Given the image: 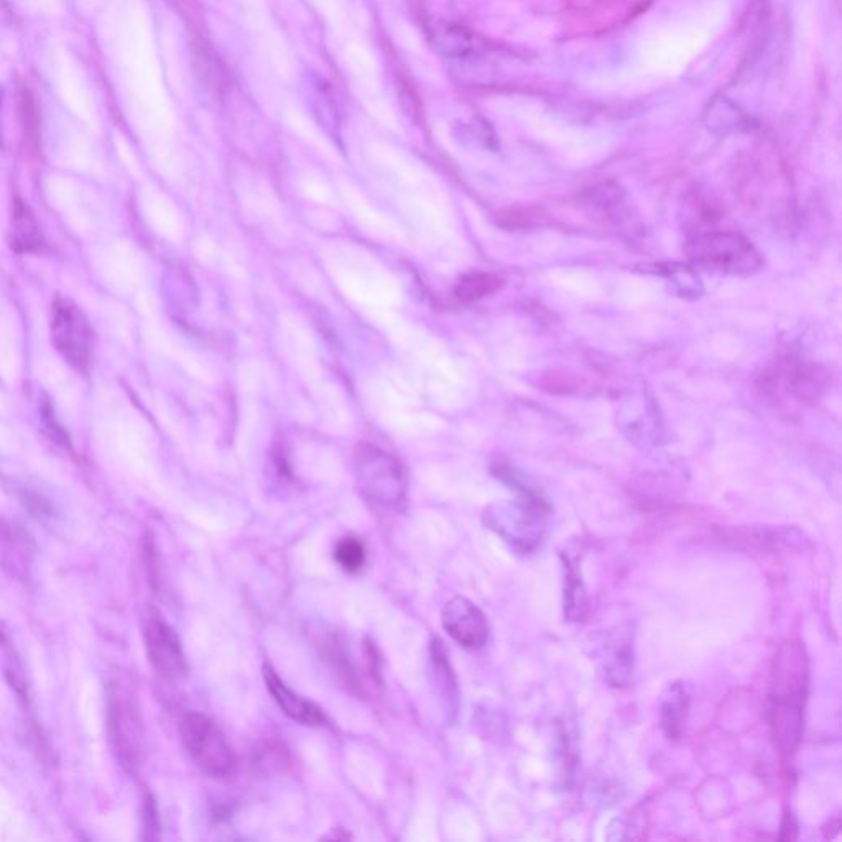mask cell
<instances>
[{"instance_id":"ba28073f","label":"cell","mask_w":842,"mask_h":842,"mask_svg":"<svg viewBox=\"0 0 842 842\" xmlns=\"http://www.w3.org/2000/svg\"><path fill=\"white\" fill-rule=\"evenodd\" d=\"M144 639L150 665L158 675L167 680H178L186 675L188 662L180 635L158 612H152L145 620Z\"/></svg>"},{"instance_id":"cb8c5ba5","label":"cell","mask_w":842,"mask_h":842,"mask_svg":"<svg viewBox=\"0 0 842 842\" xmlns=\"http://www.w3.org/2000/svg\"><path fill=\"white\" fill-rule=\"evenodd\" d=\"M43 413V420H45V425L48 426V430L51 431V438L53 441H56L58 445L63 446H70V440H68V435H66L63 428H61L58 423H56L55 415H53V410H51L50 405H45L42 408Z\"/></svg>"},{"instance_id":"d6986e66","label":"cell","mask_w":842,"mask_h":842,"mask_svg":"<svg viewBox=\"0 0 842 842\" xmlns=\"http://www.w3.org/2000/svg\"><path fill=\"white\" fill-rule=\"evenodd\" d=\"M433 42L443 55L451 58H464L474 50V38L459 25L440 24L433 28Z\"/></svg>"},{"instance_id":"44dd1931","label":"cell","mask_w":842,"mask_h":842,"mask_svg":"<svg viewBox=\"0 0 842 842\" xmlns=\"http://www.w3.org/2000/svg\"><path fill=\"white\" fill-rule=\"evenodd\" d=\"M334 560L346 573H357L366 565L367 548L361 538L347 535L336 543Z\"/></svg>"},{"instance_id":"9c48e42d","label":"cell","mask_w":842,"mask_h":842,"mask_svg":"<svg viewBox=\"0 0 842 842\" xmlns=\"http://www.w3.org/2000/svg\"><path fill=\"white\" fill-rule=\"evenodd\" d=\"M441 624L446 634L466 650H481L491 635L486 614L468 597H451L441 612Z\"/></svg>"},{"instance_id":"8992f818","label":"cell","mask_w":842,"mask_h":842,"mask_svg":"<svg viewBox=\"0 0 842 842\" xmlns=\"http://www.w3.org/2000/svg\"><path fill=\"white\" fill-rule=\"evenodd\" d=\"M51 341L76 371L86 372L93 362L94 331L83 310L70 298H56L51 308Z\"/></svg>"},{"instance_id":"30bf717a","label":"cell","mask_w":842,"mask_h":842,"mask_svg":"<svg viewBox=\"0 0 842 842\" xmlns=\"http://www.w3.org/2000/svg\"><path fill=\"white\" fill-rule=\"evenodd\" d=\"M599 662L607 683L616 690L632 685L634 678V639L630 629L616 627L599 642Z\"/></svg>"},{"instance_id":"3957f363","label":"cell","mask_w":842,"mask_h":842,"mask_svg":"<svg viewBox=\"0 0 842 842\" xmlns=\"http://www.w3.org/2000/svg\"><path fill=\"white\" fill-rule=\"evenodd\" d=\"M685 252L693 264L727 275H750L764 267L759 250L739 232H696L686 239Z\"/></svg>"},{"instance_id":"5b68a950","label":"cell","mask_w":842,"mask_h":842,"mask_svg":"<svg viewBox=\"0 0 842 842\" xmlns=\"http://www.w3.org/2000/svg\"><path fill=\"white\" fill-rule=\"evenodd\" d=\"M181 741L196 767L209 777L231 775L237 760L216 722L201 713L186 714L180 724Z\"/></svg>"},{"instance_id":"603a6c76","label":"cell","mask_w":842,"mask_h":842,"mask_svg":"<svg viewBox=\"0 0 842 842\" xmlns=\"http://www.w3.org/2000/svg\"><path fill=\"white\" fill-rule=\"evenodd\" d=\"M622 201V191L614 185H599L588 191V203H593L599 208H612Z\"/></svg>"},{"instance_id":"2e32d148","label":"cell","mask_w":842,"mask_h":842,"mask_svg":"<svg viewBox=\"0 0 842 842\" xmlns=\"http://www.w3.org/2000/svg\"><path fill=\"white\" fill-rule=\"evenodd\" d=\"M565 566V617L571 622L583 620L589 611L588 588L581 578L578 556L561 553Z\"/></svg>"},{"instance_id":"6da1fadb","label":"cell","mask_w":842,"mask_h":842,"mask_svg":"<svg viewBox=\"0 0 842 842\" xmlns=\"http://www.w3.org/2000/svg\"><path fill=\"white\" fill-rule=\"evenodd\" d=\"M808 678L810 668L803 645L787 642L778 648L773 660L767 714L775 744L787 759L795 754L803 736Z\"/></svg>"},{"instance_id":"d4e9b609","label":"cell","mask_w":842,"mask_h":842,"mask_svg":"<svg viewBox=\"0 0 842 842\" xmlns=\"http://www.w3.org/2000/svg\"><path fill=\"white\" fill-rule=\"evenodd\" d=\"M782 839L783 841H793L796 839V824L795 819L790 813L785 815L782 823Z\"/></svg>"},{"instance_id":"9a60e30c","label":"cell","mask_w":842,"mask_h":842,"mask_svg":"<svg viewBox=\"0 0 842 842\" xmlns=\"http://www.w3.org/2000/svg\"><path fill=\"white\" fill-rule=\"evenodd\" d=\"M10 249L17 254H38L45 247V237L32 209L17 199L10 219Z\"/></svg>"},{"instance_id":"7c38bea8","label":"cell","mask_w":842,"mask_h":842,"mask_svg":"<svg viewBox=\"0 0 842 842\" xmlns=\"http://www.w3.org/2000/svg\"><path fill=\"white\" fill-rule=\"evenodd\" d=\"M262 671H264L265 686L272 694L273 701L278 704V708L282 709L283 713L287 714L288 718L300 722L303 726L321 727L328 724V718L323 713V709L311 703L310 699H305L290 690L270 663H265Z\"/></svg>"},{"instance_id":"277c9868","label":"cell","mask_w":842,"mask_h":842,"mask_svg":"<svg viewBox=\"0 0 842 842\" xmlns=\"http://www.w3.org/2000/svg\"><path fill=\"white\" fill-rule=\"evenodd\" d=\"M551 507L545 497H520L515 502L492 505L484 522L512 550L528 555L542 545Z\"/></svg>"},{"instance_id":"8fae6325","label":"cell","mask_w":842,"mask_h":842,"mask_svg":"<svg viewBox=\"0 0 842 842\" xmlns=\"http://www.w3.org/2000/svg\"><path fill=\"white\" fill-rule=\"evenodd\" d=\"M362 491L377 505L394 507L405 496L402 472L389 459H372L361 464Z\"/></svg>"},{"instance_id":"4fadbf2b","label":"cell","mask_w":842,"mask_h":842,"mask_svg":"<svg viewBox=\"0 0 842 842\" xmlns=\"http://www.w3.org/2000/svg\"><path fill=\"white\" fill-rule=\"evenodd\" d=\"M691 691L686 681H673L660 699V726L667 739L678 741L685 732L690 714Z\"/></svg>"},{"instance_id":"52a82bcc","label":"cell","mask_w":842,"mask_h":842,"mask_svg":"<svg viewBox=\"0 0 842 842\" xmlns=\"http://www.w3.org/2000/svg\"><path fill=\"white\" fill-rule=\"evenodd\" d=\"M765 389L792 395L800 402H816L826 387V374L810 362L782 357L764 375Z\"/></svg>"},{"instance_id":"ffe728a7","label":"cell","mask_w":842,"mask_h":842,"mask_svg":"<svg viewBox=\"0 0 842 842\" xmlns=\"http://www.w3.org/2000/svg\"><path fill=\"white\" fill-rule=\"evenodd\" d=\"M504 285V280L496 273L472 272L464 275L456 287L459 300L471 303L496 293Z\"/></svg>"},{"instance_id":"7a4b0ae2","label":"cell","mask_w":842,"mask_h":842,"mask_svg":"<svg viewBox=\"0 0 842 842\" xmlns=\"http://www.w3.org/2000/svg\"><path fill=\"white\" fill-rule=\"evenodd\" d=\"M107 734L112 754L125 772H139L145 750L144 719L132 676L117 671L107 683Z\"/></svg>"},{"instance_id":"ac0fdd59","label":"cell","mask_w":842,"mask_h":842,"mask_svg":"<svg viewBox=\"0 0 842 842\" xmlns=\"http://www.w3.org/2000/svg\"><path fill=\"white\" fill-rule=\"evenodd\" d=\"M644 269H647L648 273L662 275L670 283L673 292L680 298L696 300V298L703 295L701 278L688 265L678 264V262H667V264L647 265Z\"/></svg>"},{"instance_id":"7402d4cb","label":"cell","mask_w":842,"mask_h":842,"mask_svg":"<svg viewBox=\"0 0 842 842\" xmlns=\"http://www.w3.org/2000/svg\"><path fill=\"white\" fill-rule=\"evenodd\" d=\"M0 648H2V657H4V673L9 680L10 686L14 688L15 693L19 694L20 699H27V681H25L24 668L19 658L15 655V648H12L10 639L4 632H0Z\"/></svg>"},{"instance_id":"5bb4252c","label":"cell","mask_w":842,"mask_h":842,"mask_svg":"<svg viewBox=\"0 0 842 842\" xmlns=\"http://www.w3.org/2000/svg\"><path fill=\"white\" fill-rule=\"evenodd\" d=\"M313 644L318 648V653L324 662L328 663L329 668L347 686V690L359 693L362 688L361 681L357 678L356 670L352 667L344 642L339 639V635L334 634V630L320 627L313 630Z\"/></svg>"},{"instance_id":"e0dca14e","label":"cell","mask_w":842,"mask_h":842,"mask_svg":"<svg viewBox=\"0 0 842 842\" xmlns=\"http://www.w3.org/2000/svg\"><path fill=\"white\" fill-rule=\"evenodd\" d=\"M430 662L433 678H435L445 708L448 709L449 714L458 713V680H456V673H454V668L451 667V662H449L445 644L440 639H433V642H431Z\"/></svg>"}]
</instances>
